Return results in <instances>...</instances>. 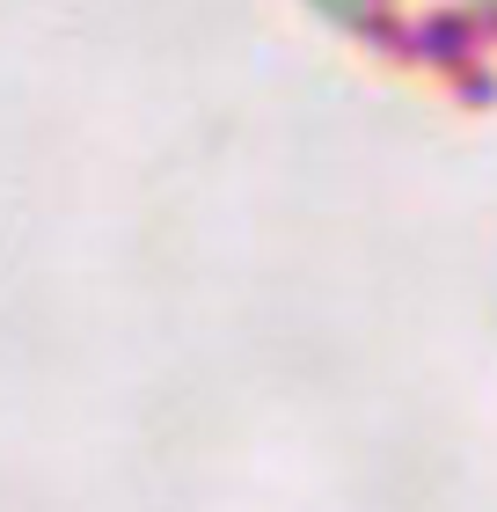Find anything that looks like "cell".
<instances>
[{
  "label": "cell",
  "mask_w": 497,
  "mask_h": 512,
  "mask_svg": "<svg viewBox=\"0 0 497 512\" xmlns=\"http://www.w3.org/2000/svg\"><path fill=\"white\" fill-rule=\"evenodd\" d=\"M468 8H476V15H497V0H468Z\"/></svg>",
  "instance_id": "cell-3"
},
{
  "label": "cell",
  "mask_w": 497,
  "mask_h": 512,
  "mask_svg": "<svg viewBox=\"0 0 497 512\" xmlns=\"http://www.w3.org/2000/svg\"><path fill=\"white\" fill-rule=\"evenodd\" d=\"M476 30H483V15H439V22H424V30H417V52L439 59V66H454V74H468Z\"/></svg>",
  "instance_id": "cell-2"
},
{
  "label": "cell",
  "mask_w": 497,
  "mask_h": 512,
  "mask_svg": "<svg viewBox=\"0 0 497 512\" xmlns=\"http://www.w3.org/2000/svg\"><path fill=\"white\" fill-rule=\"evenodd\" d=\"M329 30H344V37H359V44H388L395 37V8L388 0H307Z\"/></svg>",
  "instance_id": "cell-1"
}]
</instances>
